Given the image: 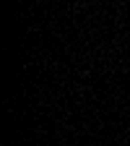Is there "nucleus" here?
Masks as SVG:
<instances>
[]
</instances>
